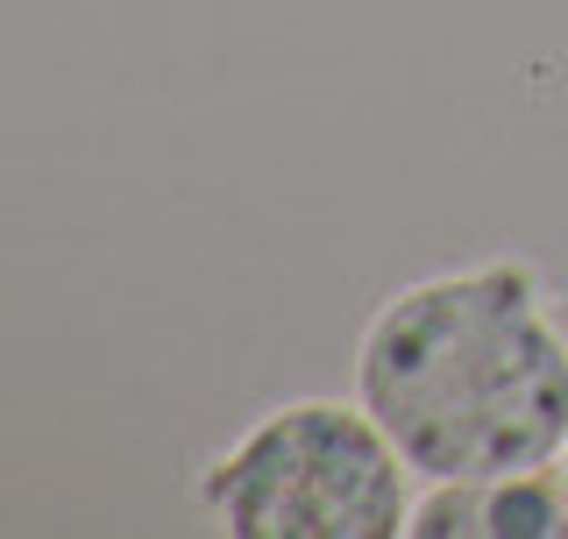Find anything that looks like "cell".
I'll list each match as a JSON object with an SVG mask.
<instances>
[{"label": "cell", "instance_id": "1", "mask_svg": "<svg viewBox=\"0 0 568 539\" xmlns=\"http://www.w3.org/2000/svg\"><path fill=\"white\" fill-rule=\"evenodd\" d=\"M363 405L434 482L532 476L568 440V348L519 270L440 277L369 327Z\"/></svg>", "mask_w": 568, "mask_h": 539}, {"label": "cell", "instance_id": "2", "mask_svg": "<svg viewBox=\"0 0 568 539\" xmlns=\"http://www.w3.org/2000/svg\"><path fill=\"white\" fill-rule=\"evenodd\" d=\"M206 505L248 539H384L405 518V490L384 426L298 405L263 419L206 476Z\"/></svg>", "mask_w": 568, "mask_h": 539}]
</instances>
